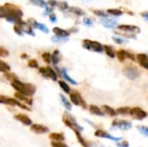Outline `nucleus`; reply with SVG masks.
I'll use <instances>...</instances> for the list:
<instances>
[{
    "instance_id": "nucleus-1",
    "label": "nucleus",
    "mask_w": 148,
    "mask_h": 147,
    "mask_svg": "<svg viewBox=\"0 0 148 147\" xmlns=\"http://www.w3.org/2000/svg\"><path fill=\"white\" fill-rule=\"evenodd\" d=\"M22 10L14 4L6 3L3 6H0V18L4 17L7 21L16 24L22 20Z\"/></svg>"
},
{
    "instance_id": "nucleus-2",
    "label": "nucleus",
    "mask_w": 148,
    "mask_h": 147,
    "mask_svg": "<svg viewBox=\"0 0 148 147\" xmlns=\"http://www.w3.org/2000/svg\"><path fill=\"white\" fill-rule=\"evenodd\" d=\"M11 87L17 92L28 97H31L35 94L36 88L31 83H23L19 80L11 82Z\"/></svg>"
},
{
    "instance_id": "nucleus-3",
    "label": "nucleus",
    "mask_w": 148,
    "mask_h": 147,
    "mask_svg": "<svg viewBox=\"0 0 148 147\" xmlns=\"http://www.w3.org/2000/svg\"><path fill=\"white\" fill-rule=\"evenodd\" d=\"M0 104H4V105H8V106H11V107H16H16H20L22 109L31 111V109L27 105L22 104L16 99L7 97V96H3V95H0Z\"/></svg>"
},
{
    "instance_id": "nucleus-4",
    "label": "nucleus",
    "mask_w": 148,
    "mask_h": 147,
    "mask_svg": "<svg viewBox=\"0 0 148 147\" xmlns=\"http://www.w3.org/2000/svg\"><path fill=\"white\" fill-rule=\"evenodd\" d=\"M62 121H63V123H64L68 127L71 128L74 132H75V131H78V132L81 133L82 131H83V127L81 126L76 122L75 119L72 115L69 114L68 113H64V116H63V118H62Z\"/></svg>"
},
{
    "instance_id": "nucleus-5",
    "label": "nucleus",
    "mask_w": 148,
    "mask_h": 147,
    "mask_svg": "<svg viewBox=\"0 0 148 147\" xmlns=\"http://www.w3.org/2000/svg\"><path fill=\"white\" fill-rule=\"evenodd\" d=\"M82 46H83V48H85L88 50L95 51V52H97V53H101L104 50L103 46L100 42H95V41H90L88 39L83 40Z\"/></svg>"
},
{
    "instance_id": "nucleus-6",
    "label": "nucleus",
    "mask_w": 148,
    "mask_h": 147,
    "mask_svg": "<svg viewBox=\"0 0 148 147\" xmlns=\"http://www.w3.org/2000/svg\"><path fill=\"white\" fill-rule=\"evenodd\" d=\"M123 74L126 77H127L130 80H135L140 75V70L133 66V65H127L123 68Z\"/></svg>"
},
{
    "instance_id": "nucleus-7",
    "label": "nucleus",
    "mask_w": 148,
    "mask_h": 147,
    "mask_svg": "<svg viewBox=\"0 0 148 147\" xmlns=\"http://www.w3.org/2000/svg\"><path fill=\"white\" fill-rule=\"evenodd\" d=\"M69 97H70V101L71 102L75 105V106H81L83 109H87V104L85 102V101L82 99V95L78 93V92H72L69 94Z\"/></svg>"
},
{
    "instance_id": "nucleus-8",
    "label": "nucleus",
    "mask_w": 148,
    "mask_h": 147,
    "mask_svg": "<svg viewBox=\"0 0 148 147\" xmlns=\"http://www.w3.org/2000/svg\"><path fill=\"white\" fill-rule=\"evenodd\" d=\"M129 114L133 118H134L135 120H144V119H146L147 117V112H145L140 107H134V108H131Z\"/></svg>"
},
{
    "instance_id": "nucleus-9",
    "label": "nucleus",
    "mask_w": 148,
    "mask_h": 147,
    "mask_svg": "<svg viewBox=\"0 0 148 147\" xmlns=\"http://www.w3.org/2000/svg\"><path fill=\"white\" fill-rule=\"evenodd\" d=\"M30 131L36 134H44L49 132V127L40 124H32L30 126Z\"/></svg>"
},
{
    "instance_id": "nucleus-10",
    "label": "nucleus",
    "mask_w": 148,
    "mask_h": 147,
    "mask_svg": "<svg viewBox=\"0 0 148 147\" xmlns=\"http://www.w3.org/2000/svg\"><path fill=\"white\" fill-rule=\"evenodd\" d=\"M112 125L121 130H129L132 127V123L127 120H115L113 121Z\"/></svg>"
},
{
    "instance_id": "nucleus-11",
    "label": "nucleus",
    "mask_w": 148,
    "mask_h": 147,
    "mask_svg": "<svg viewBox=\"0 0 148 147\" xmlns=\"http://www.w3.org/2000/svg\"><path fill=\"white\" fill-rule=\"evenodd\" d=\"M116 55H117L120 62H124L127 58L132 60V61H135V56L133 54H131V53H129V52H127L126 50H123V49H121V50L117 51Z\"/></svg>"
},
{
    "instance_id": "nucleus-12",
    "label": "nucleus",
    "mask_w": 148,
    "mask_h": 147,
    "mask_svg": "<svg viewBox=\"0 0 148 147\" xmlns=\"http://www.w3.org/2000/svg\"><path fill=\"white\" fill-rule=\"evenodd\" d=\"M95 136L98 137V138H105V139L114 140V141H119V140L122 139L121 138H119V137H114V136L110 135L108 133H107L106 131H103V130H97L95 133Z\"/></svg>"
},
{
    "instance_id": "nucleus-13",
    "label": "nucleus",
    "mask_w": 148,
    "mask_h": 147,
    "mask_svg": "<svg viewBox=\"0 0 148 147\" xmlns=\"http://www.w3.org/2000/svg\"><path fill=\"white\" fill-rule=\"evenodd\" d=\"M118 29L125 32H130V33H140V29L134 25H128V24H121L117 26Z\"/></svg>"
},
{
    "instance_id": "nucleus-14",
    "label": "nucleus",
    "mask_w": 148,
    "mask_h": 147,
    "mask_svg": "<svg viewBox=\"0 0 148 147\" xmlns=\"http://www.w3.org/2000/svg\"><path fill=\"white\" fill-rule=\"evenodd\" d=\"M14 119H16V120L20 121L21 123H23L25 126H31L32 125V120L31 119H29V116H27L26 114L23 113H17L14 116Z\"/></svg>"
},
{
    "instance_id": "nucleus-15",
    "label": "nucleus",
    "mask_w": 148,
    "mask_h": 147,
    "mask_svg": "<svg viewBox=\"0 0 148 147\" xmlns=\"http://www.w3.org/2000/svg\"><path fill=\"white\" fill-rule=\"evenodd\" d=\"M136 60L142 68L148 70V55L146 54H138L136 55Z\"/></svg>"
},
{
    "instance_id": "nucleus-16",
    "label": "nucleus",
    "mask_w": 148,
    "mask_h": 147,
    "mask_svg": "<svg viewBox=\"0 0 148 147\" xmlns=\"http://www.w3.org/2000/svg\"><path fill=\"white\" fill-rule=\"evenodd\" d=\"M15 99H16L19 101H24L27 104V106H32L33 104V99L31 97H28L17 92L15 94Z\"/></svg>"
},
{
    "instance_id": "nucleus-17",
    "label": "nucleus",
    "mask_w": 148,
    "mask_h": 147,
    "mask_svg": "<svg viewBox=\"0 0 148 147\" xmlns=\"http://www.w3.org/2000/svg\"><path fill=\"white\" fill-rule=\"evenodd\" d=\"M100 23L106 28H108V29H113L116 26L117 24V22L115 20H113V19H110V18H108V17H104V18H101L100 20Z\"/></svg>"
},
{
    "instance_id": "nucleus-18",
    "label": "nucleus",
    "mask_w": 148,
    "mask_h": 147,
    "mask_svg": "<svg viewBox=\"0 0 148 147\" xmlns=\"http://www.w3.org/2000/svg\"><path fill=\"white\" fill-rule=\"evenodd\" d=\"M53 32L55 33V35L56 36H59V37H68L70 35L69 31L62 29H61L59 27H55L53 29Z\"/></svg>"
},
{
    "instance_id": "nucleus-19",
    "label": "nucleus",
    "mask_w": 148,
    "mask_h": 147,
    "mask_svg": "<svg viewBox=\"0 0 148 147\" xmlns=\"http://www.w3.org/2000/svg\"><path fill=\"white\" fill-rule=\"evenodd\" d=\"M61 76L63 77V78H64L67 81H69L70 84H73V85H77V84H78V82H77L76 81H75L74 79H72V78L68 75L67 69H66L65 68H62L61 69Z\"/></svg>"
},
{
    "instance_id": "nucleus-20",
    "label": "nucleus",
    "mask_w": 148,
    "mask_h": 147,
    "mask_svg": "<svg viewBox=\"0 0 148 147\" xmlns=\"http://www.w3.org/2000/svg\"><path fill=\"white\" fill-rule=\"evenodd\" d=\"M49 139L52 141H56V142H62L65 139V136L63 133H52L49 134Z\"/></svg>"
},
{
    "instance_id": "nucleus-21",
    "label": "nucleus",
    "mask_w": 148,
    "mask_h": 147,
    "mask_svg": "<svg viewBox=\"0 0 148 147\" xmlns=\"http://www.w3.org/2000/svg\"><path fill=\"white\" fill-rule=\"evenodd\" d=\"M89 112L92 114H95V115H97V116H104L105 115L104 112L100 107H98L97 106H95V105H90L89 106Z\"/></svg>"
},
{
    "instance_id": "nucleus-22",
    "label": "nucleus",
    "mask_w": 148,
    "mask_h": 147,
    "mask_svg": "<svg viewBox=\"0 0 148 147\" xmlns=\"http://www.w3.org/2000/svg\"><path fill=\"white\" fill-rule=\"evenodd\" d=\"M61 61V55H60V51L58 49H56L53 54L51 55V62L53 63V65L56 66Z\"/></svg>"
},
{
    "instance_id": "nucleus-23",
    "label": "nucleus",
    "mask_w": 148,
    "mask_h": 147,
    "mask_svg": "<svg viewBox=\"0 0 148 147\" xmlns=\"http://www.w3.org/2000/svg\"><path fill=\"white\" fill-rule=\"evenodd\" d=\"M75 135H76V138H77V139H78L79 143H80L82 146L90 147V144H89L88 141H86V140L84 139V138L81 135V133H80V132H78V131H75Z\"/></svg>"
},
{
    "instance_id": "nucleus-24",
    "label": "nucleus",
    "mask_w": 148,
    "mask_h": 147,
    "mask_svg": "<svg viewBox=\"0 0 148 147\" xmlns=\"http://www.w3.org/2000/svg\"><path fill=\"white\" fill-rule=\"evenodd\" d=\"M47 71H48V75H49V78H50L53 81H57V77L58 75L56 72L55 69H53L51 67H47Z\"/></svg>"
},
{
    "instance_id": "nucleus-25",
    "label": "nucleus",
    "mask_w": 148,
    "mask_h": 147,
    "mask_svg": "<svg viewBox=\"0 0 148 147\" xmlns=\"http://www.w3.org/2000/svg\"><path fill=\"white\" fill-rule=\"evenodd\" d=\"M60 99H61V101H62L63 107H64L67 110L70 111V110L72 109V105H71V103L68 101V99H67L64 95H62V94H60Z\"/></svg>"
},
{
    "instance_id": "nucleus-26",
    "label": "nucleus",
    "mask_w": 148,
    "mask_h": 147,
    "mask_svg": "<svg viewBox=\"0 0 148 147\" xmlns=\"http://www.w3.org/2000/svg\"><path fill=\"white\" fill-rule=\"evenodd\" d=\"M103 49L106 52V54L110 57V58H114L115 57V52L113 49V47L109 46V45H104Z\"/></svg>"
},
{
    "instance_id": "nucleus-27",
    "label": "nucleus",
    "mask_w": 148,
    "mask_h": 147,
    "mask_svg": "<svg viewBox=\"0 0 148 147\" xmlns=\"http://www.w3.org/2000/svg\"><path fill=\"white\" fill-rule=\"evenodd\" d=\"M58 84H59L60 88L62 89V91H63L64 93H66V94H69L71 93L70 88H69V86L68 85L67 82H65L64 81H62V80H61V81H58Z\"/></svg>"
},
{
    "instance_id": "nucleus-28",
    "label": "nucleus",
    "mask_w": 148,
    "mask_h": 147,
    "mask_svg": "<svg viewBox=\"0 0 148 147\" xmlns=\"http://www.w3.org/2000/svg\"><path fill=\"white\" fill-rule=\"evenodd\" d=\"M102 109H103V112H104V113H108V115H110V116H112V117H114V116H115L117 113H116V111L114 110V109H113L111 107H109V106H107V105H104L103 107H102Z\"/></svg>"
},
{
    "instance_id": "nucleus-29",
    "label": "nucleus",
    "mask_w": 148,
    "mask_h": 147,
    "mask_svg": "<svg viewBox=\"0 0 148 147\" xmlns=\"http://www.w3.org/2000/svg\"><path fill=\"white\" fill-rule=\"evenodd\" d=\"M69 11L71 13H74L77 16H84L85 15L84 10L78 7H70V8H69Z\"/></svg>"
},
{
    "instance_id": "nucleus-30",
    "label": "nucleus",
    "mask_w": 148,
    "mask_h": 147,
    "mask_svg": "<svg viewBox=\"0 0 148 147\" xmlns=\"http://www.w3.org/2000/svg\"><path fill=\"white\" fill-rule=\"evenodd\" d=\"M10 67L8 63H6L5 62L0 60V72L2 73H7L10 72Z\"/></svg>"
},
{
    "instance_id": "nucleus-31",
    "label": "nucleus",
    "mask_w": 148,
    "mask_h": 147,
    "mask_svg": "<svg viewBox=\"0 0 148 147\" xmlns=\"http://www.w3.org/2000/svg\"><path fill=\"white\" fill-rule=\"evenodd\" d=\"M4 77L6 80L10 81V82L14 81H16L18 80V77L16 74L14 73H11V72H7V73H4Z\"/></svg>"
},
{
    "instance_id": "nucleus-32",
    "label": "nucleus",
    "mask_w": 148,
    "mask_h": 147,
    "mask_svg": "<svg viewBox=\"0 0 148 147\" xmlns=\"http://www.w3.org/2000/svg\"><path fill=\"white\" fill-rule=\"evenodd\" d=\"M29 2L32 4L39 6V7H42V8H47L48 7V4L44 0H29Z\"/></svg>"
},
{
    "instance_id": "nucleus-33",
    "label": "nucleus",
    "mask_w": 148,
    "mask_h": 147,
    "mask_svg": "<svg viewBox=\"0 0 148 147\" xmlns=\"http://www.w3.org/2000/svg\"><path fill=\"white\" fill-rule=\"evenodd\" d=\"M131 108L128 107H120L116 110V113L117 114H121V115H125V114H128L130 113Z\"/></svg>"
},
{
    "instance_id": "nucleus-34",
    "label": "nucleus",
    "mask_w": 148,
    "mask_h": 147,
    "mask_svg": "<svg viewBox=\"0 0 148 147\" xmlns=\"http://www.w3.org/2000/svg\"><path fill=\"white\" fill-rule=\"evenodd\" d=\"M108 13L110 15L115 16H121L123 14V12L118 9H109V10H108Z\"/></svg>"
},
{
    "instance_id": "nucleus-35",
    "label": "nucleus",
    "mask_w": 148,
    "mask_h": 147,
    "mask_svg": "<svg viewBox=\"0 0 148 147\" xmlns=\"http://www.w3.org/2000/svg\"><path fill=\"white\" fill-rule=\"evenodd\" d=\"M68 37H59V36H52L51 37V41L53 42H68Z\"/></svg>"
},
{
    "instance_id": "nucleus-36",
    "label": "nucleus",
    "mask_w": 148,
    "mask_h": 147,
    "mask_svg": "<svg viewBox=\"0 0 148 147\" xmlns=\"http://www.w3.org/2000/svg\"><path fill=\"white\" fill-rule=\"evenodd\" d=\"M42 58L47 64H49L51 62V55L49 52H44L42 55Z\"/></svg>"
},
{
    "instance_id": "nucleus-37",
    "label": "nucleus",
    "mask_w": 148,
    "mask_h": 147,
    "mask_svg": "<svg viewBox=\"0 0 148 147\" xmlns=\"http://www.w3.org/2000/svg\"><path fill=\"white\" fill-rule=\"evenodd\" d=\"M38 72L40 75H42V77H44L45 79H49V75H48V71H47L46 68H44V67L38 68Z\"/></svg>"
},
{
    "instance_id": "nucleus-38",
    "label": "nucleus",
    "mask_w": 148,
    "mask_h": 147,
    "mask_svg": "<svg viewBox=\"0 0 148 147\" xmlns=\"http://www.w3.org/2000/svg\"><path fill=\"white\" fill-rule=\"evenodd\" d=\"M137 129H138V131H139L141 134H143V135H145V136L148 137L147 126H139L137 127Z\"/></svg>"
},
{
    "instance_id": "nucleus-39",
    "label": "nucleus",
    "mask_w": 148,
    "mask_h": 147,
    "mask_svg": "<svg viewBox=\"0 0 148 147\" xmlns=\"http://www.w3.org/2000/svg\"><path fill=\"white\" fill-rule=\"evenodd\" d=\"M28 66L31 68H38V62L35 59H30L28 62Z\"/></svg>"
},
{
    "instance_id": "nucleus-40",
    "label": "nucleus",
    "mask_w": 148,
    "mask_h": 147,
    "mask_svg": "<svg viewBox=\"0 0 148 147\" xmlns=\"http://www.w3.org/2000/svg\"><path fill=\"white\" fill-rule=\"evenodd\" d=\"M56 6H57L61 10H65L69 9V5H68V3H67L66 2H62V1L57 2Z\"/></svg>"
},
{
    "instance_id": "nucleus-41",
    "label": "nucleus",
    "mask_w": 148,
    "mask_h": 147,
    "mask_svg": "<svg viewBox=\"0 0 148 147\" xmlns=\"http://www.w3.org/2000/svg\"><path fill=\"white\" fill-rule=\"evenodd\" d=\"M93 12H94L96 16H101V17H108V14H107L105 11H103V10H93Z\"/></svg>"
},
{
    "instance_id": "nucleus-42",
    "label": "nucleus",
    "mask_w": 148,
    "mask_h": 147,
    "mask_svg": "<svg viewBox=\"0 0 148 147\" xmlns=\"http://www.w3.org/2000/svg\"><path fill=\"white\" fill-rule=\"evenodd\" d=\"M51 147H69L63 142H56V141H51Z\"/></svg>"
},
{
    "instance_id": "nucleus-43",
    "label": "nucleus",
    "mask_w": 148,
    "mask_h": 147,
    "mask_svg": "<svg viewBox=\"0 0 148 147\" xmlns=\"http://www.w3.org/2000/svg\"><path fill=\"white\" fill-rule=\"evenodd\" d=\"M14 31L17 34V35H19V36H23V29H22V28H21V26H19V25H14Z\"/></svg>"
},
{
    "instance_id": "nucleus-44",
    "label": "nucleus",
    "mask_w": 148,
    "mask_h": 147,
    "mask_svg": "<svg viewBox=\"0 0 148 147\" xmlns=\"http://www.w3.org/2000/svg\"><path fill=\"white\" fill-rule=\"evenodd\" d=\"M9 55V51L2 47H0V56L2 57H6Z\"/></svg>"
},
{
    "instance_id": "nucleus-45",
    "label": "nucleus",
    "mask_w": 148,
    "mask_h": 147,
    "mask_svg": "<svg viewBox=\"0 0 148 147\" xmlns=\"http://www.w3.org/2000/svg\"><path fill=\"white\" fill-rule=\"evenodd\" d=\"M83 23H84L85 25H87V26H92V24H93V21H92L90 18L86 17V18H84V19H83Z\"/></svg>"
},
{
    "instance_id": "nucleus-46",
    "label": "nucleus",
    "mask_w": 148,
    "mask_h": 147,
    "mask_svg": "<svg viewBox=\"0 0 148 147\" xmlns=\"http://www.w3.org/2000/svg\"><path fill=\"white\" fill-rule=\"evenodd\" d=\"M113 39H114V41L115 42H117V43H125V42H127V40H125V39H122V38H119V37H113Z\"/></svg>"
},
{
    "instance_id": "nucleus-47",
    "label": "nucleus",
    "mask_w": 148,
    "mask_h": 147,
    "mask_svg": "<svg viewBox=\"0 0 148 147\" xmlns=\"http://www.w3.org/2000/svg\"><path fill=\"white\" fill-rule=\"evenodd\" d=\"M117 146L119 147H129V143L127 141H122L121 143H118Z\"/></svg>"
},
{
    "instance_id": "nucleus-48",
    "label": "nucleus",
    "mask_w": 148,
    "mask_h": 147,
    "mask_svg": "<svg viewBox=\"0 0 148 147\" xmlns=\"http://www.w3.org/2000/svg\"><path fill=\"white\" fill-rule=\"evenodd\" d=\"M49 20H50V22L51 23H56V16L54 14V13H51L50 15H49Z\"/></svg>"
},
{
    "instance_id": "nucleus-49",
    "label": "nucleus",
    "mask_w": 148,
    "mask_h": 147,
    "mask_svg": "<svg viewBox=\"0 0 148 147\" xmlns=\"http://www.w3.org/2000/svg\"><path fill=\"white\" fill-rule=\"evenodd\" d=\"M48 3H49V4H50L51 6H56V4H57V1H56V0H49Z\"/></svg>"
},
{
    "instance_id": "nucleus-50",
    "label": "nucleus",
    "mask_w": 148,
    "mask_h": 147,
    "mask_svg": "<svg viewBox=\"0 0 148 147\" xmlns=\"http://www.w3.org/2000/svg\"><path fill=\"white\" fill-rule=\"evenodd\" d=\"M141 16L148 21V12H144V13H141Z\"/></svg>"
},
{
    "instance_id": "nucleus-51",
    "label": "nucleus",
    "mask_w": 148,
    "mask_h": 147,
    "mask_svg": "<svg viewBox=\"0 0 148 147\" xmlns=\"http://www.w3.org/2000/svg\"><path fill=\"white\" fill-rule=\"evenodd\" d=\"M45 11H46V12H45L44 14H48V13H50L51 11H53V10H52L51 8H48V7H47V8H46V10H45ZM50 14H51V13H50Z\"/></svg>"
},
{
    "instance_id": "nucleus-52",
    "label": "nucleus",
    "mask_w": 148,
    "mask_h": 147,
    "mask_svg": "<svg viewBox=\"0 0 148 147\" xmlns=\"http://www.w3.org/2000/svg\"><path fill=\"white\" fill-rule=\"evenodd\" d=\"M21 58H23V59H26V58H28V55H27L26 54H22V55H21Z\"/></svg>"
},
{
    "instance_id": "nucleus-53",
    "label": "nucleus",
    "mask_w": 148,
    "mask_h": 147,
    "mask_svg": "<svg viewBox=\"0 0 148 147\" xmlns=\"http://www.w3.org/2000/svg\"><path fill=\"white\" fill-rule=\"evenodd\" d=\"M101 147H104V146H101Z\"/></svg>"
},
{
    "instance_id": "nucleus-54",
    "label": "nucleus",
    "mask_w": 148,
    "mask_h": 147,
    "mask_svg": "<svg viewBox=\"0 0 148 147\" xmlns=\"http://www.w3.org/2000/svg\"></svg>"
}]
</instances>
